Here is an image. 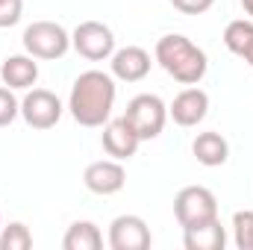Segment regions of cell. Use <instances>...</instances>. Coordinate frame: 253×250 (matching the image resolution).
<instances>
[{
  "label": "cell",
  "instance_id": "6da1fadb",
  "mask_svg": "<svg viewBox=\"0 0 253 250\" xmlns=\"http://www.w3.org/2000/svg\"><path fill=\"white\" fill-rule=\"evenodd\" d=\"M115 97H118V85L115 77L106 71H83L68 94V112L80 126H103L112 118L115 109Z\"/></svg>",
  "mask_w": 253,
  "mask_h": 250
},
{
  "label": "cell",
  "instance_id": "7a4b0ae2",
  "mask_svg": "<svg viewBox=\"0 0 253 250\" xmlns=\"http://www.w3.org/2000/svg\"><path fill=\"white\" fill-rule=\"evenodd\" d=\"M153 59L159 62V68L174 77L180 85H197L206 71H209V59L206 53L180 33H168L156 42V50H153Z\"/></svg>",
  "mask_w": 253,
  "mask_h": 250
},
{
  "label": "cell",
  "instance_id": "3957f363",
  "mask_svg": "<svg viewBox=\"0 0 253 250\" xmlns=\"http://www.w3.org/2000/svg\"><path fill=\"white\" fill-rule=\"evenodd\" d=\"M21 42H24V50L42 62H56L71 50V33L56 21H33L24 30Z\"/></svg>",
  "mask_w": 253,
  "mask_h": 250
},
{
  "label": "cell",
  "instance_id": "277c9868",
  "mask_svg": "<svg viewBox=\"0 0 253 250\" xmlns=\"http://www.w3.org/2000/svg\"><path fill=\"white\" fill-rule=\"evenodd\" d=\"M124 118L141 141H153L162 135V129L168 124V106L159 94H135L126 103Z\"/></svg>",
  "mask_w": 253,
  "mask_h": 250
},
{
  "label": "cell",
  "instance_id": "5b68a950",
  "mask_svg": "<svg viewBox=\"0 0 253 250\" xmlns=\"http://www.w3.org/2000/svg\"><path fill=\"white\" fill-rule=\"evenodd\" d=\"M174 218L177 224L186 227H197L206 224L212 218H218V197L206 186H186L177 191L174 197Z\"/></svg>",
  "mask_w": 253,
  "mask_h": 250
},
{
  "label": "cell",
  "instance_id": "8992f818",
  "mask_svg": "<svg viewBox=\"0 0 253 250\" xmlns=\"http://www.w3.org/2000/svg\"><path fill=\"white\" fill-rule=\"evenodd\" d=\"M71 47L88 62H106L115 53V33L100 21H83L71 33Z\"/></svg>",
  "mask_w": 253,
  "mask_h": 250
},
{
  "label": "cell",
  "instance_id": "52a82bcc",
  "mask_svg": "<svg viewBox=\"0 0 253 250\" xmlns=\"http://www.w3.org/2000/svg\"><path fill=\"white\" fill-rule=\"evenodd\" d=\"M62 112H65L62 100L53 91H47V88H33L21 100V118L33 129H50V126H56L59 118H62Z\"/></svg>",
  "mask_w": 253,
  "mask_h": 250
},
{
  "label": "cell",
  "instance_id": "ba28073f",
  "mask_svg": "<svg viewBox=\"0 0 253 250\" xmlns=\"http://www.w3.org/2000/svg\"><path fill=\"white\" fill-rule=\"evenodd\" d=\"M109 248L112 250H147L153 245L150 227L138 215H118L109 224Z\"/></svg>",
  "mask_w": 253,
  "mask_h": 250
},
{
  "label": "cell",
  "instance_id": "9c48e42d",
  "mask_svg": "<svg viewBox=\"0 0 253 250\" xmlns=\"http://www.w3.org/2000/svg\"><path fill=\"white\" fill-rule=\"evenodd\" d=\"M83 183L91 194H100V197H109V194H118L126 183V171L118 159H100V162H91L85 171H83Z\"/></svg>",
  "mask_w": 253,
  "mask_h": 250
},
{
  "label": "cell",
  "instance_id": "30bf717a",
  "mask_svg": "<svg viewBox=\"0 0 253 250\" xmlns=\"http://www.w3.org/2000/svg\"><path fill=\"white\" fill-rule=\"evenodd\" d=\"M100 144H103V150H106V156H112V159H118V162H126V159H132L135 153H138V144H141V138L135 135V129L126 124V118H109L106 124H103V135H100Z\"/></svg>",
  "mask_w": 253,
  "mask_h": 250
},
{
  "label": "cell",
  "instance_id": "8fae6325",
  "mask_svg": "<svg viewBox=\"0 0 253 250\" xmlns=\"http://www.w3.org/2000/svg\"><path fill=\"white\" fill-rule=\"evenodd\" d=\"M206 115H209V94L197 85L183 88L168 106V118H174L177 126H197Z\"/></svg>",
  "mask_w": 253,
  "mask_h": 250
},
{
  "label": "cell",
  "instance_id": "7c38bea8",
  "mask_svg": "<svg viewBox=\"0 0 253 250\" xmlns=\"http://www.w3.org/2000/svg\"><path fill=\"white\" fill-rule=\"evenodd\" d=\"M109 65H112V77L121 80V83H141L147 74H150V53L144 47H135V44H126L121 50H115L109 56Z\"/></svg>",
  "mask_w": 253,
  "mask_h": 250
},
{
  "label": "cell",
  "instance_id": "4fadbf2b",
  "mask_svg": "<svg viewBox=\"0 0 253 250\" xmlns=\"http://www.w3.org/2000/svg\"><path fill=\"white\" fill-rule=\"evenodd\" d=\"M0 80L3 85L15 88H33L39 80V62L30 53H18V56H6L0 65Z\"/></svg>",
  "mask_w": 253,
  "mask_h": 250
},
{
  "label": "cell",
  "instance_id": "5bb4252c",
  "mask_svg": "<svg viewBox=\"0 0 253 250\" xmlns=\"http://www.w3.org/2000/svg\"><path fill=\"white\" fill-rule=\"evenodd\" d=\"M183 245H186V250H224L227 230H224L221 218H212V221L197 224V227H186L183 230Z\"/></svg>",
  "mask_w": 253,
  "mask_h": 250
},
{
  "label": "cell",
  "instance_id": "9a60e30c",
  "mask_svg": "<svg viewBox=\"0 0 253 250\" xmlns=\"http://www.w3.org/2000/svg\"><path fill=\"white\" fill-rule=\"evenodd\" d=\"M191 153H194V159L200 165L218 168V165H224L230 159V144H227V138L221 132L209 129V132H197V138L191 141Z\"/></svg>",
  "mask_w": 253,
  "mask_h": 250
},
{
  "label": "cell",
  "instance_id": "2e32d148",
  "mask_svg": "<svg viewBox=\"0 0 253 250\" xmlns=\"http://www.w3.org/2000/svg\"><path fill=\"white\" fill-rule=\"evenodd\" d=\"M65 250H100L103 248V233L91 221H74L62 239Z\"/></svg>",
  "mask_w": 253,
  "mask_h": 250
},
{
  "label": "cell",
  "instance_id": "e0dca14e",
  "mask_svg": "<svg viewBox=\"0 0 253 250\" xmlns=\"http://www.w3.org/2000/svg\"><path fill=\"white\" fill-rule=\"evenodd\" d=\"M251 42H253V21L239 18V21H230V24H227V30H224V44H227L230 53H236V56L242 59V53L251 47Z\"/></svg>",
  "mask_w": 253,
  "mask_h": 250
},
{
  "label": "cell",
  "instance_id": "ac0fdd59",
  "mask_svg": "<svg viewBox=\"0 0 253 250\" xmlns=\"http://www.w3.org/2000/svg\"><path fill=\"white\" fill-rule=\"evenodd\" d=\"M33 248V233L27 230V224L12 221L0 230V250H30Z\"/></svg>",
  "mask_w": 253,
  "mask_h": 250
},
{
  "label": "cell",
  "instance_id": "d6986e66",
  "mask_svg": "<svg viewBox=\"0 0 253 250\" xmlns=\"http://www.w3.org/2000/svg\"><path fill=\"white\" fill-rule=\"evenodd\" d=\"M233 242L239 250H253V209L233 215Z\"/></svg>",
  "mask_w": 253,
  "mask_h": 250
},
{
  "label": "cell",
  "instance_id": "ffe728a7",
  "mask_svg": "<svg viewBox=\"0 0 253 250\" xmlns=\"http://www.w3.org/2000/svg\"><path fill=\"white\" fill-rule=\"evenodd\" d=\"M21 115V100L12 94L9 85H0V126H9Z\"/></svg>",
  "mask_w": 253,
  "mask_h": 250
},
{
  "label": "cell",
  "instance_id": "44dd1931",
  "mask_svg": "<svg viewBox=\"0 0 253 250\" xmlns=\"http://www.w3.org/2000/svg\"><path fill=\"white\" fill-rule=\"evenodd\" d=\"M24 15V0H0V30L15 27Z\"/></svg>",
  "mask_w": 253,
  "mask_h": 250
},
{
  "label": "cell",
  "instance_id": "7402d4cb",
  "mask_svg": "<svg viewBox=\"0 0 253 250\" xmlns=\"http://www.w3.org/2000/svg\"><path fill=\"white\" fill-rule=\"evenodd\" d=\"M212 3L215 0H171V6L183 15H203V12L212 9Z\"/></svg>",
  "mask_w": 253,
  "mask_h": 250
},
{
  "label": "cell",
  "instance_id": "603a6c76",
  "mask_svg": "<svg viewBox=\"0 0 253 250\" xmlns=\"http://www.w3.org/2000/svg\"><path fill=\"white\" fill-rule=\"evenodd\" d=\"M242 59H245V62H248V65L253 68V42H251V47H248V50L242 53Z\"/></svg>",
  "mask_w": 253,
  "mask_h": 250
},
{
  "label": "cell",
  "instance_id": "cb8c5ba5",
  "mask_svg": "<svg viewBox=\"0 0 253 250\" xmlns=\"http://www.w3.org/2000/svg\"><path fill=\"white\" fill-rule=\"evenodd\" d=\"M242 9H245V15L253 18V0H242Z\"/></svg>",
  "mask_w": 253,
  "mask_h": 250
},
{
  "label": "cell",
  "instance_id": "d4e9b609",
  "mask_svg": "<svg viewBox=\"0 0 253 250\" xmlns=\"http://www.w3.org/2000/svg\"><path fill=\"white\" fill-rule=\"evenodd\" d=\"M0 230H3V215H0Z\"/></svg>",
  "mask_w": 253,
  "mask_h": 250
}]
</instances>
